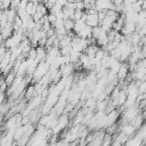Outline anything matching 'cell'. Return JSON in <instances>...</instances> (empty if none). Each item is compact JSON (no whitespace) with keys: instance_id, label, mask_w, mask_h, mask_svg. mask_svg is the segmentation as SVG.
Here are the masks:
<instances>
[{"instance_id":"cell-2","label":"cell","mask_w":146,"mask_h":146,"mask_svg":"<svg viewBox=\"0 0 146 146\" xmlns=\"http://www.w3.org/2000/svg\"><path fill=\"white\" fill-rule=\"evenodd\" d=\"M120 32H121L122 35H124V36L130 35V34H132L133 32H136V24H135V23H131V22H125Z\"/></svg>"},{"instance_id":"cell-9","label":"cell","mask_w":146,"mask_h":146,"mask_svg":"<svg viewBox=\"0 0 146 146\" xmlns=\"http://www.w3.org/2000/svg\"><path fill=\"white\" fill-rule=\"evenodd\" d=\"M141 9H145L146 10V0L143 1V5H141Z\"/></svg>"},{"instance_id":"cell-10","label":"cell","mask_w":146,"mask_h":146,"mask_svg":"<svg viewBox=\"0 0 146 146\" xmlns=\"http://www.w3.org/2000/svg\"><path fill=\"white\" fill-rule=\"evenodd\" d=\"M145 81H146V76H145Z\"/></svg>"},{"instance_id":"cell-7","label":"cell","mask_w":146,"mask_h":146,"mask_svg":"<svg viewBox=\"0 0 146 146\" xmlns=\"http://www.w3.org/2000/svg\"><path fill=\"white\" fill-rule=\"evenodd\" d=\"M140 49H141V54H143V57H146V44H143V46L140 47Z\"/></svg>"},{"instance_id":"cell-3","label":"cell","mask_w":146,"mask_h":146,"mask_svg":"<svg viewBox=\"0 0 146 146\" xmlns=\"http://www.w3.org/2000/svg\"><path fill=\"white\" fill-rule=\"evenodd\" d=\"M120 131H122L124 135H127L128 137H130V136H132L136 132V129H135V127L130 122H122Z\"/></svg>"},{"instance_id":"cell-1","label":"cell","mask_w":146,"mask_h":146,"mask_svg":"<svg viewBox=\"0 0 146 146\" xmlns=\"http://www.w3.org/2000/svg\"><path fill=\"white\" fill-rule=\"evenodd\" d=\"M128 74H129V64H128V62H122L121 66L116 73V78H117V80L123 81V80H125Z\"/></svg>"},{"instance_id":"cell-8","label":"cell","mask_w":146,"mask_h":146,"mask_svg":"<svg viewBox=\"0 0 146 146\" xmlns=\"http://www.w3.org/2000/svg\"><path fill=\"white\" fill-rule=\"evenodd\" d=\"M136 1H138V0H124L123 2H127V3H133V2H136Z\"/></svg>"},{"instance_id":"cell-6","label":"cell","mask_w":146,"mask_h":146,"mask_svg":"<svg viewBox=\"0 0 146 146\" xmlns=\"http://www.w3.org/2000/svg\"><path fill=\"white\" fill-rule=\"evenodd\" d=\"M73 26H74V21L72 18H66L64 19V27L66 29L67 32L73 31Z\"/></svg>"},{"instance_id":"cell-5","label":"cell","mask_w":146,"mask_h":146,"mask_svg":"<svg viewBox=\"0 0 146 146\" xmlns=\"http://www.w3.org/2000/svg\"><path fill=\"white\" fill-rule=\"evenodd\" d=\"M144 121H145V119H144V116H143V114H137L131 121H130V123L135 127V129L137 130V129H139L141 125H143V123H144Z\"/></svg>"},{"instance_id":"cell-4","label":"cell","mask_w":146,"mask_h":146,"mask_svg":"<svg viewBox=\"0 0 146 146\" xmlns=\"http://www.w3.org/2000/svg\"><path fill=\"white\" fill-rule=\"evenodd\" d=\"M86 24L90 27H95L97 25H99V19L97 14H87V18H86Z\"/></svg>"}]
</instances>
